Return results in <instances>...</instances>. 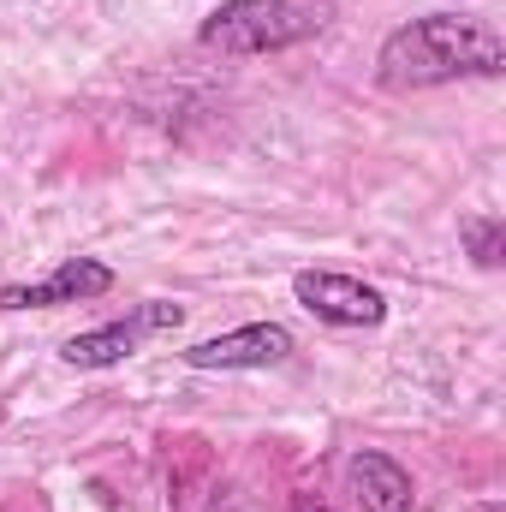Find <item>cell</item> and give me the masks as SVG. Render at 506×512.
Segmentation results:
<instances>
[{
	"instance_id": "1",
	"label": "cell",
	"mask_w": 506,
	"mask_h": 512,
	"mask_svg": "<svg viewBox=\"0 0 506 512\" xmlns=\"http://www.w3.org/2000/svg\"><path fill=\"white\" fill-rule=\"evenodd\" d=\"M506 72V42L489 18L471 12H429L399 24L376 54L381 90H435L459 78H501Z\"/></svg>"
},
{
	"instance_id": "2",
	"label": "cell",
	"mask_w": 506,
	"mask_h": 512,
	"mask_svg": "<svg viewBox=\"0 0 506 512\" xmlns=\"http://www.w3.org/2000/svg\"><path fill=\"white\" fill-rule=\"evenodd\" d=\"M322 24H328L322 0H221L203 18L197 42L221 54H274L322 36Z\"/></svg>"
},
{
	"instance_id": "3",
	"label": "cell",
	"mask_w": 506,
	"mask_h": 512,
	"mask_svg": "<svg viewBox=\"0 0 506 512\" xmlns=\"http://www.w3.org/2000/svg\"><path fill=\"white\" fill-rule=\"evenodd\" d=\"M179 322H185V310H179V304L149 298V304H137V310H131L126 322H108V328L72 334V340L60 346V358H66L72 370H108V364H126L149 334H167V328H179Z\"/></svg>"
},
{
	"instance_id": "4",
	"label": "cell",
	"mask_w": 506,
	"mask_h": 512,
	"mask_svg": "<svg viewBox=\"0 0 506 512\" xmlns=\"http://www.w3.org/2000/svg\"><path fill=\"white\" fill-rule=\"evenodd\" d=\"M292 292H298V304L310 316H322L334 328H376L381 316H387V298H381L370 280H358V274L304 268V274H292Z\"/></svg>"
},
{
	"instance_id": "5",
	"label": "cell",
	"mask_w": 506,
	"mask_h": 512,
	"mask_svg": "<svg viewBox=\"0 0 506 512\" xmlns=\"http://www.w3.org/2000/svg\"><path fill=\"white\" fill-rule=\"evenodd\" d=\"M292 358V334L280 322H251V328H233V334H215L203 346L185 352L191 370H274Z\"/></svg>"
},
{
	"instance_id": "6",
	"label": "cell",
	"mask_w": 506,
	"mask_h": 512,
	"mask_svg": "<svg viewBox=\"0 0 506 512\" xmlns=\"http://www.w3.org/2000/svg\"><path fill=\"white\" fill-rule=\"evenodd\" d=\"M114 286V268L96 262V256H66L48 280L36 286H6L0 292V310H54V304H84V298H102Z\"/></svg>"
},
{
	"instance_id": "7",
	"label": "cell",
	"mask_w": 506,
	"mask_h": 512,
	"mask_svg": "<svg viewBox=\"0 0 506 512\" xmlns=\"http://www.w3.org/2000/svg\"><path fill=\"white\" fill-rule=\"evenodd\" d=\"M346 495L358 512H417V489L411 477L387 459V453H352L346 459Z\"/></svg>"
},
{
	"instance_id": "8",
	"label": "cell",
	"mask_w": 506,
	"mask_h": 512,
	"mask_svg": "<svg viewBox=\"0 0 506 512\" xmlns=\"http://www.w3.org/2000/svg\"><path fill=\"white\" fill-rule=\"evenodd\" d=\"M459 239H465V251L477 256V268H501V256H506V221L501 215H471V221L459 227Z\"/></svg>"
},
{
	"instance_id": "9",
	"label": "cell",
	"mask_w": 506,
	"mask_h": 512,
	"mask_svg": "<svg viewBox=\"0 0 506 512\" xmlns=\"http://www.w3.org/2000/svg\"><path fill=\"white\" fill-rule=\"evenodd\" d=\"M292 512H328V507H322L316 495H298V501H292Z\"/></svg>"
}]
</instances>
